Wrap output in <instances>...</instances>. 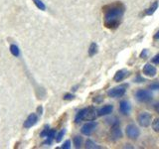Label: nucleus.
Instances as JSON below:
<instances>
[{"label": "nucleus", "instance_id": "7", "mask_svg": "<svg viewBox=\"0 0 159 149\" xmlns=\"http://www.w3.org/2000/svg\"><path fill=\"white\" fill-rule=\"evenodd\" d=\"M98 109L94 106H89V107H86L84 108V120H89L93 121L98 117Z\"/></svg>", "mask_w": 159, "mask_h": 149}, {"label": "nucleus", "instance_id": "20", "mask_svg": "<svg viewBox=\"0 0 159 149\" xmlns=\"http://www.w3.org/2000/svg\"><path fill=\"white\" fill-rule=\"evenodd\" d=\"M33 2L37 6L38 9L42 10V11H45V10H46V5L44 4V2H42V0H33Z\"/></svg>", "mask_w": 159, "mask_h": 149}, {"label": "nucleus", "instance_id": "12", "mask_svg": "<svg viewBox=\"0 0 159 149\" xmlns=\"http://www.w3.org/2000/svg\"><path fill=\"white\" fill-rule=\"evenodd\" d=\"M113 111V106L111 104H107V106H104L102 108H99L98 111V116H104V115H108L111 114Z\"/></svg>", "mask_w": 159, "mask_h": 149}, {"label": "nucleus", "instance_id": "9", "mask_svg": "<svg viewBox=\"0 0 159 149\" xmlns=\"http://www.w3.org/2000/svg\"><path fill=\"white\" fill-rule=\"evenodd\" d=\"M96 127H97V123L96 122H93V121L88 122L82 127V133L84 134V135L89 136L93 132V130L96 129Z\"/></svg>", "mask_w": 159, "mask_h": 149}, {"label": "nucleus", "instance_id": "17", "mask_svg": "<svg viewBox=\"0 0 159 149\" xmlns=\"http://www.w3.org/2000/svg\"><path fill=\"white\" fill-rule=\"evenodd\" d=\"M10 52H11V54L14 57L20 56V50H19L18 46H16V45H14V44H12L11 46H10Z\"/></svg>", "mask_w": 159, "mask_h": 149}, {"label": "nucleus", "instance_id": "23", "mask_svg": "<svg viewBox=\"0 0 159 149\" xmlns=\"http://www.w3.org/2000/svg\"><path fill=\"white\" fill-rule=\"evenodd\" d=\"M49 131H50V127H49V125H45L44 130H43L41 133H40V136H41V137H47Z\"/></svg>", "mask_w": 159, "mask_h": 149}, {"label": "nucleus", "instance_id": "26", "mask_svg": "<svg viewBox=\"0 0 159 149\" xmlns=\"http://www.w3.org/2000/svg\"><path fill=\"white\" fill-rule=\"evenodd\" d=\"M75 98V96L72 93H66L64 96V99L65 101H73V99Z\"/></svg>", "mask_w": 159, "mask_h": 149}, {"label": "nucleus", "instance_id": "31", "mask_svg": "<svg viewBox=\"0 0 159 149\" xmlns=\"http://www.w3.org/2000/svg\"><path fill=\"white\" fill-rule=\"evenodd\" d=\"M143 82H145V79H142L140 76H137L136 79H135V83H143Z\"/></svg>", "mask_w": 159, "mask_h": 149}, {"label": "nucleus", "instance_id": "14", "mask_svg": "<svg viewBox=\"0 0 159 149\" xmlns=\"http://www.w3.org/2000/svg\"><path fill=\"white\" fill-rule=\"evenodd\" d=\"M98 44H97V43H94V42H93V43L91 44V46H89V57L94 56V55H96V54L98 53Z\"/></svg>", "mask_w": 159, "mask_h": 149}, {"label": "nucleus", "instance_id": "3", "mask_svg": "<svg viewBox=\"0 0 159 149\" xmlns=\"http://www.w3.org/2000/svg\"><path fill=\"white\" fill-rule=\"evenodd\" d=\"M136 120L141 127H148L152 122V116L149 112L143 111L138 114L136 117Z\"/></svg>", "mask_w": 159, "mask_h": 149}, {"label": "nucleus", "instance_id": "19", "mask_svg": "<svg viewBox=\"0 0 159 149\" xmlns=\"http://www.w3.org/2000/svg\"><path fill=\"white\" fill-rule=\"evenodd\" d=\"M82 144H83V138L81 136H75L74 137V145L76 148H81L82 146Z\"/></svg>", "mask_w": 159, "mask_h": 149}, {"label": "nucleus", "instance_id": "5", "mask_svg": "<svg viewBox=\"0 0 159 149\" xmlns=\"http://www.w3.org/2000/svg\"><path fill=\"white\" fill-rule=\"evenodd\" d=\"M126 87H127V84H123V86H118L116 88H112L107 92V96L109 97H113V98L121 97L124 96V93L126 92Z\"/></svg>", "mask_w": 159, "mask_h": 149}, {"label": "nucleus", "instance_id": "1", "mask_svg": "<svg viewBox=\"0 0 159 149\" xmlns=\"http://www.w3.org/2000/svg\"><path fill=\"white\" fill-rule=\"evenodd\" d=\"M125 7L121 2H113L103 6V23L108 29H116L121 23Z\"/></svg>", "mask_w": 159, "mask_h": 149}, {"label": "nucleus", "instance_id": "4", "mask_svg": "<svg viewBox=\"0 0 159 149\" xmlns=\"http://www.w3.org/2000/svg\"><path fill=\"white\" fill-rule=\"evenodd\" d=\"M139 134H140V131L136 125H134L132 123H129L125 127V135L127 136V138L131 139V140H136L138 138Z\"/></svg>", "mask_w": 159, "mask_h": 149}, {"label": "nucleus", "instance_id": "8", "mask_svg": "<svg viewBox=\"0 0 159 149\" xmlns=\"http://www.w3.org/2000/svg\"><path fill=\"white\" fill-rule=\"evenodd\" d=\"M142 73L145 74V76L149 77V78H153V77L156 76L157 69L151 64H146L142 69Z\"/></svg>", "mask_w": 159, "mask_h": 149}, {"label": "nucleus", "instance_id": "25", "mask_svg": "<svg viewBox=\"0 0 159 149\" xmlns=\"http://www.w3.org/2000/svg\"><path fill=\"white\" fill-rule=\"evenodd\" d=\"M149 89L151 91H159V83H154L149 86Z\"/></svg>", "mask_w": 159, "mask_h": 149}, {"label": "nucleus", "instance_id": "32", "mask_svg": "<svg viewBox=\"0 0 159 149\" xmlns=\"http://www.w3.org/2000/svg\"><path fill=\"white\" fill-rule=\"evenodd\" d=\"M37 113L39 114V115H42V114H43V107H42V106H40L37 107Z\"/></svg>", "mask_w": 159, "mask_h": 149}, {"label": "nucleus", "instance_id": "13", "mask_svg": "<svg viewBox=\"0 0 159 149\" xmlns=\"http://www.w3.org/2000/svg\"><path fill=\"white\" fill-rule=\"evenodd\" d=\"M127 76H128V72L127 71H125V70H119V71H117L116 73V74H114L113 79L116 82L119 83V82H122Z\"/></svg>", "mask_w": 159, "mask_h": 149}, {"label": "nucleus", "instance_id": "18", "mask_svg": "<svg viewBox=\"0 0 159 149\" xmlns=\"http://www.w3.org/2000/svg\"><path fill=\"white\" fill-rule=\"evenodd\" d=\"M84 108L81 109L76 115V118H75V122L76 123H80L82 120H84Z\"/></svg>", "mask_w": 159, "mask_h": 149}, {"label": "nucleus", "instance_id": "15", "mask_svg": "<svg viewBox=\"0 0 159 149\" xmlns=\"http://www.w3.org/2000/svg\"><path fill=\"white\" fill-rule=\"evenodd\" d=\"M157 8H158V1H154V2L152 3L151 6L149 7L148 9H146L145 14H146V15H152V14H154V12H155L156 10H157Z\"/></svg>", "mask_w": 159, "mask_h": 149}, {"label": "nucleus", "instance_id": "28", "mask_svg": "<svg viewBox=\"0 0 159 149\" xmlns=\"http://www.w3.org/2000/svg\"><path fill=\"white\" fill-rule=\"evenodd\" d=\"M93 102H96V103H101L102 101H103V97H93Z\"/></svg>", "mask_w": 159, "mask_h": 149}, {"label": "nucleus", "instance_id": "30", "mask_svg": "<svg viewBox=\"0 0 159 149\" xmlns=\"http://www.w3.org/2000/svg\"><path fill=\"white\" fill-rule=\"evenodd\" d=\"M151 61H152V63H153V64L158 65V64H159V54H158V55H156L155 57H153Z\"/></svg>", "mask_w": 159, "mask_h": 149}, {"label": "nucleus", "instance_id": "34", "mask_svg": "<svg viewBox=\"0 0 159 149\" xmlns=\"http://www.w3.org/2000/svg\"><path fill=\"white\" fill-rule=\"evenodd\" d=\"M154 39H157V40L159 39V31H158L155 35H154Z\"/></svg>", "mask_w": 159, "mask_h": 149}, {"label": "nucleus", "instance_id": "2", "mask_svg": "<svg viewBox=\"0 0 159 149\" xmlns=\"http://www.w3.org/2000/svg\"><path fill=\"white\" fill-rule=\"evenodd\" d=\"M135 98L140 102H148L153 98V94L151 91H149V89L141 88V89H138L135 93Z\"/></svg>", "mask_w": 159, "mask_h": 149}, {"label": "nucleus", "instance_id": "33", "mask_svg": "<svg viewBox=\"0 0 159 149\" xmlns=\"http://www.w3.org/2000/svg\"><path fill=\"white\" fill-rule=\"evenodd\" d=\"M154 111H155L157 113H159V102H157L155 104H154Z\"/></svg>", "mask_w": 159, "mask_h": 149}, {"label": "nucleus", "instance_id": "11", "mask_svg": "<svg viewBox=\"0 0 159 149\" xmlns=\"http://www.w3.org/2000/svg\"><path fill=\"white\" fill-rule=\"evenodd\" d=\"M131 111V104L128 101H121L119 103V111L124 115H128Z\"/></svg>", "mask_w": 159, "mask_h": 149}, {"label": "nucleus", "instance_id": "22", "mask_svg": "<svg viewBox=\"0 0 159 149\" xmlns=\"http://www.w3.org/2000/svg\"><path fill=\"white\" fill-rule=\"evenodd\" d=\"M65 133H66V129L63 128L62 130L57 134V136H56V141L57 142H61V140H62L64 135H65Z\"/></svg>", "mask_w": 159, "mask_h": 149}, {"label": "nucleus", "instance_id": "10", "mask_svg": "<svg viewBox=\"0 0 159 149\" xmlns=\"http://www.w3.org/2000/svg\"><path fill=\"white\" fill-rule=\"evenodd\" d=\"M38 121V116H37V114H35V113H31L30 115L27 117V119L25 120L24 124H23V126L25 128H30V127H32L34 126L35 124L37 123Z\"/></svg>", "mask_w": 159, "mask_h": 149}, {"label": "nucleus", "instance_id": "29", "mask_svg": "<svg viewBox=\"0 0 159 149\" xmlns=\"http://www.w3.org/2000/svg\"><path fill=\"white\" fill-rule=\"evenodd\" d=\"M147 55H148V51H147L146 49H143L142 52L140 53V58L141 59H145L147 57Z\"/></svg>", "mask_w": 159, "mask_h": 149}, {"label": "nucleus", "instance_id": "21", "mask_svg": "<svg viewBox=\"0 0 159 149\" xmlns=\"http://www.w3.org/2000/svg\"><path fill=\"white\" fill-rule=\"evenodd\" d=\"M151 126L152 129L155 132H159V118H155L154 120L151 122Z\"/></svg>", "mask_w": 159, "mask_h": 149}, {"label": "nucleus", "instance_id": "24", "mask_svg": "<svg viewBox=\"0 0 159 149\" xmlns=\"http://www.w3.org/2000/svg\"><path fill=\"white\" fill-rule=\"evenodd\" d=\"M55 135H56V130H55V129H50V131H49L48 135H47V138L52 139V140H53Z\"/></svg>", "mask_w": 159, "mask_h": 149}, {"label": "nucleus", "instance_id": "27", "mask_svg": "<svg viewBox=\"0 0 159 149\" xmlns=\"http://www.w3.org/2000/svg\"><path fill=\"white\" fill-rule=\"evenodd\" d=\"M61 148H62V149H70V148H71V141H70V140L65 141Z\"/></svg>", "mask_w": 159, "mask_h": 149}, {"label": "nucleus", "instance_id": "16", "mask_svg": "<svg viewBox=\"0 0 159 149\" xmlns=\"http://www.w3.org/2000/svg\"><path fill=\"white\" fill-rule=\"evenodd\" d=\"M84 147L88 148V149H99V148H102L99 145H98L97 143H94L93 140H91V139H88V140L86 141V145H84Z\"/></svg>", "mask_w": 159, "mask_h": 149}, {"label": "nucleus", "instance_id": "6", "mask_svg": "<svg viewBox=\"0 0 159 149\" xmlns=\"http://www.w3.org/2000/svg\"><path fill=\"white\" fill-rule=\"evenodd\" d=\"M111 138L112 139L113 141H116L118 139H120L122 137V131L120 129V126H119V122L116 121L114 122L112 125H111Z\"/></svg>", "mask_w": 159, "mask_h": 149}]
</instances>
